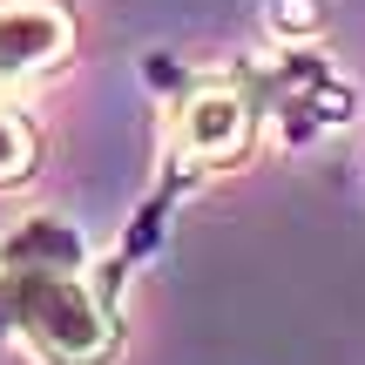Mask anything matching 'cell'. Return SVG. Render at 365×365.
<instances>
[{"label":"cell","instance_id":"6da1fadb","mask_svg":"<svg viewBox=\"0 0 365 365\" xmlns=\"http://www.w3.org/2000/svg\"><path fill=\"white\" fill-rule=\"evenodd\" d=\"M122 277L88 264L75 223L27 217L0 237V339L34 365H115L122 359Z\"/></svg>","mask_w":365,"mask_h":365},{"label":"cell","instance_id":"7a4b0ae2","mask_svg":"<svg viewBox=\"0 0 365 365\" xmlns=\"http://www.w3.org/2000/svg\"><path fill=\"white\" fill-rule=\"evenodd\" d=\"M75 54L68 0H0V95L48 75Z\"/></svg>","mask_w":365,"mask_h":365},{"label":"cell","instance_id":"3957f363","mask_svg":"<svg viewBox=\"0 0 365 365\" xmlns=\"http://www.w3.org/2000/svg\"><path fill=\"white\" fill-rule=\"evenodd\" d=\"M34 170H41V129L21 102L0 95V190H21Z\"/></svg>","mask_w":365,"mask_h":365}]
</instances>
